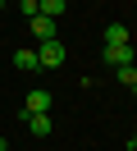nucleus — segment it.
Returning a JSON list of instances; mask_svg holds the SVG:
<instances>
[{
  "instance_id": "12",
  "label": "nucleus",
  "mask_w": 137,
  "mask_h": 151,
  "mask_svg": "<svg viewBox=\"0 0 137 151\" xmlns=\"http://www.w3.org/2000/svg\"><path fill=\"white\" fill-rule=\"evenodd\" d=\"M0 151H9V142H5V137H0Z\"/></svg>"
},
{
  "instance_id": "3",
  "label": "nucleus",
  "mask_w": 137,
  "mask_h": 151,
  "mask_svg": "<svg viewBox=\"0 0 137 151\" xmlns=\"http://www.w3.org/2000/svg\"><path fill=\"white\" fill-rule=\"evenodd\" d=\"M27 23H32V37H37V41H55V19L37 14V19H27Z\"/></svg>"
},
{
  "instance_id": "2",
  "label": "nucleus",
  "mask_w": 137,
  "mask_h": 151,
  "mask_svg": "<svg viewBox=\"0 0 137 151\" xmlns=\"http://www.w3.org/2000/svg\"><path fill=\"white\" fill-rule=\"evenodd\" d=\"M23 114H50V92H41V87H32L23 101Z\"/></svg>"
},
{
  "instance_id": "1",
  "label": "nucleus",
  "mask_w": 137,
  "mask_h": 151,
  "mask_svg": "<svg viewBox=\"0 0 137 151\" xmlns=\"http://www.w3.org/2000/svg\"><path fill=\"white\" fill-rule=\"evenodd\" d=\"M64 60H69V50H64L60 37H55V41H41V50H37V64H41V69H60Z\"/></svg>"
},
{
  "instance_id": "11",
  "label": "nucleus",
  "mask_w": 137,
  "mask_h": 151,
  "mask_svg": "<svg viewBox=\"0 0 137 151\" xmlns=\"http://www.w3.org/2000/svg\"><path fill=\"white\" fill-rule=\"evenodd\" d=\"M5 9H9V0H0V14H5Z\"/></svg>"
},
{
  "instance_id": "9",
  "label": "nucleus",
  "mask_w": 137,
  "mask_h": 151,
  "mask_svg": "<svg viewBox=\"0 0 137 151\" xmlns=\"http://www.w3.org/2000/svg\"><path fill=\"white\" fill-rule=\"evenodd\" d=\"M119 83H123L128 92H137V64H123V69H119Z\"/></svg>"
},
{
  "instance_id": "8",
  "label": "nucleus",
  "mask_w": 137,
  "mask_h": 151,
  "mask_svg": "<svg viewBox=\"0 0 137 151\" xmlns=\"http://www.w3.org/2000/svg\"><path fill=\"white\" fill-rule=\"evenodd\" d=\"M64 9H69V0H41V14H46V19H60Z\"/></svg>"
},
{
  "instance_id": "10",
  "label": "nucleus",
  "mask_w": 137,
  "mask_h": 151,
  "mask_svg": "<svg viewBox=\"0 0 137 151\" xmlns=\"http://www.w3.org/2000/svg\"><path fill=\"white\" fill-rule=\"evenodd\" d=\"M18 9H23L27 19H37V14H41V0H18Z\"/></svg>"
},
{
  "instance_id": "4",
  "label": "nucleus",
  "mask_w": 137,
  "mask_h": 151,
  "mask_svg": "<svg viewBox=\"0 0 137 151\" xmlns=\"http://www.w3.org/2000/svg\"><path fill=\"white\" fill-rule=\"evenodd\" d=\"M105 64H114V69L133 64V46H105Z\"/></svg>"
},
{
  "instance_id": "7",
  "label": "nucleus",
  "mask_w": 137,
  "mask_h": 151,
  "mask_svg": "<svg viewBox=\"0 0 137 151\" xmlns=\"http://www.w3.org/2000/svg\"><path fill=\"white\" fill-rule=\"evenodd\" d=\"M14 69H23V73L41 69V64H37V50H14Z\"/></svg>"
},
{
  "instance_id": "5",
  "label": "nucleus",
  "mask_w": 137,
  "mask_h": 151,
  "mask_svg": "<svg viewBox=\"0 0 137 151\" xmlns=\"http://www.w3.org/2000/svg\"><path fill=\"white\" fill-rule=\"evenodd\" d=\"M27 128H32V137H50V114H27Z\"/></svg>"
},
{
  "instance_id": "13",
  "label": "nucleus",
  "mask_w": 137,
  "mask_h": 151,
  "mask_svg": "<svg viewBox=\"0 0 137 151\" xmlns=\"http://www.w3.org/2000/svg\"><path fill=\"white\" fill-rule=\"evenodd\" d=\"M133 147H137V133H133Z\"/></svg>"
},
{
  "instance_id": "6",
  "label": "nucleus",
  "mask_w": 137,
  "mask_h": 151,
  "mask_svg": "<svg viewBox=\"0 0 137 151\" xmlns=\"http://www.w3.org/2000/svg\"><path fill=\"white\" fill-rule=\"evenodd\" d=\"M105 46H133V41H128V28H123V23H110V28H105Z\"/></svg>"
}]
</instances>
